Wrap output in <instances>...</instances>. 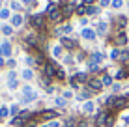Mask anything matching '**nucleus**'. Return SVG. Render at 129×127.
I'll return each instance as SVG.
<instances>
[{
	"mask_svg": "<svg viewBox=\"0 0 129 127\" xmlns=\"http://www.w3.org/2000/svg\"><path fill=\"white\" fill-rule=\"evenodd\" d=\"M34 116L32 110H21L19 116L11 118V127H24L26 123H28V120Z\"/></svg>",
	"mask_w": 129,
	"mask_h": 127,
	"instance_id": "nucleus-1",
	"label": "nucleus"
},
{
	"mask_svg": "<svg viewBox=\"0 0 129 127\" xmlns=\"http://www.w3.org/2000/svg\"><path fill=\"white\" fill-rule=\"evenodd\" d=\"M56 67H60L58 62H54V60H49V62L41 67V75L47 77V78H51V80H54V78H56Z\"/></svg>",
	"mask_w": 129,
	"mask_h": 127,
	"instance_id": "nucleus-2",
	"label": "nucleus"
},
{
	"mask_svg": "<svg viewBox=\"0 0 129 127\" xmlns=\"http://www.w3.org/2000/svg\"><path fill=\"white\" fill-rule=\"evenodd\" d=\"M58 43L62 45V49H66V51H69V52H73V51L79 49V43L75 41L73 37H68V36H62Z\"/></svg>",
	"mask_w": 129,
	"mask_h": 127,
	"instance_id": "nucleus-3",
	"label": "nucleus"
},
{
	"mask_svg": "<svg viewBox=\"0 0 129 127\" xmlns=\"http://www.w3.org/2000/svg\"><path fill=\"white\" fill-rule=\"evenodd\" d=\"M77 4H79L77 0H69L68 4H64V6L60 8V10H62V15H64V19H66V21H68L69 17L75 13V8H77Z\"/></svg>",
	"mask_w": 129,
	"mask_h": 127,
	"instance_id": "nucleus-4",
	"label": "nucleus"
},
{
	"mask_svg": "<svg viewBox=\"0 0 129 127\" xmlns=\"http://www.w3.org/2000/svg\"><path fill=\"white\" fill-rule=\"evenodd\" d=\"M127 107H129V97L127 95H116L112 110H123V108H127Z\"/></svg>",
	"mask_w": 129,
	"mask_h": 127,
	"instance_id": "nucleus-5",
	"label": "nucleus"
},
{
	"mask_svg": "<svg viewBox=\"0 0 129 127\" xmlns=\"http://www.w3.org/2000/svg\"><path fill=\"white\" fill-rule=\"evenodd\" d=\"M86 88H88V90H92L94 94H97V92L103 90V82H101V78H97V77H90V80H88Z\"/></svg>",
	"mask_w": 129,
	"mask_h": 127,
	"instance_id": "nucleus-6",
	"label": "nucleus"
},
{
	"mask_svg": "<svg viewBox=\"0 0 129 127\" xmlns=\"http://www.w3.org/2000/svg\"><path fill=\"white\" fill-rule=\"evenodd\" d=\"M39 116H41V121H52L58 118V110H52V108H43L39 110Z\"/></svg>",
	"mask_w": 129,
	"mask_h": 127,
	"instance_id": "nucleus-7",
	"label": "nucleus"
},
{
	"mask_svg": "<svg viewBox=\"0 0 129 127\" xmlns=\"http://www.w3.org/2000/svg\"><path fill=\"white\" fill-rule=\"evenodd\" d=\"M107 116H109V110H97V114L94 118V125L95 127H105V121H107Z\"/></svg>",
	"mask_w": 129,
	"mask_h": 127,
	"instance_id": "nucleus-8",
	"label": "nucleus"
},
{
	"mask_svg": "<svg viewBox=\"0 0 129 127\" xmlns=\"http://www.w3.org/2000/svg\"><path fill=\"white\" fill-rule=\"evenodd\" d=\"M47 21H51V23H54V24H60L62 21H66V19H64V15H62V10L58 8V10L51 11V13L47 15Z\"/></svg>",
	"mask_w": 129,
	"mask_h": 127,
	"instance_id": "nucleus-9",
	"label": "nucleus"
},
{
	"mask_svg": "<svg viewBox=\"0 0 129 127\" xmlns=\"http://www.w3.org/2000/svg\"><path fill=\"white\" fill-rule=\"evenodd\" d=\"M36 99H38V94H36L30 86H24L23 88V101L28 103V101H36Z\"/></svg>",
	"mask_w": 129,
	"mask_h": 127,
	"instance_id": "nucleus-10",
	"label": "nucleus"
},
{
	"mask_svg": "<svg viewBox=\"0 0 129 127\" xmlns=\"http://www.w3.org/2000/svg\"><path fill=\"white\" fill-rule=\"evenodd\" d=\"M114 43H116V47H123L127 43V34L123 32V30H116V37H114Z\"/></svg>",
	"mask_w": 129,
	"mask_h": 127,
	"instance_id": "nucleus-11",
	"label": "nucleus"
},
{
	"mask_svg": "<svg viewBox=\"0 0 129 127\" xmlns=\"http://www.w3.org/2000/svg\"><path fill=\"white\" fill-rule=\"evenodd\" d=\"M75 78H77V82H79V84H84V86H86L88 84V80H90V77H88V73H84V71H79V73H75V75H73Z\"/></svg>",
	"mask_w": 129,
	"mask_h": 127,
	"instance_id": "nucleus-12",
	"label": "nucleus"
},
{
	"mask_svg": "<svg viewBox=\"0 0 129 127\" xmlns=\"http://www.w3.org/2000/svg\"><path fill=\"white\" fill-rule=\"evenodd\" d=\"M127 24V17L125 15H118L116 19H114V26H116V30H123Z\"/></svg>",
	"mask_w": 129,
	"mask_h": 127,
	"instance_id": "nucleus-13",
	"label": "nucleus"
},
{
	"mask_svg": "<svg viewBox=\"0 0 129 127\" xmlns=\"http://www.w3.org/2000/svg\"><path fill=\"white\" fill-rule=\"evenodd\" d=\"M81 36H82L84 39H88V41H94V39L97 37V36H95V32H94V30H92V28H82Z\"/></svg>",
	"mask_w": 129,
	"mask_h": 127,
	"instance_id": "nucleus-14",
	"label": "nucleus"
},
{
	"mask_svg": "<svg viewBox=\"0 0 129 127\" xmlns=\"http://www.w3.org/2000/svg\"><path fill=\"white\" fill-rule=\"evenodd\" d=\"M77 123H79V118L77 116H68V118H66V121L62 123V127H77Z\"/></svg>",
	"mask_w": 129,
	"mask_h": 127,
	"instance_id": "nucleus-15",
	"label": "nucleus"
},
{
	"mask_svg": "<svg viewBox=\"0 0 129 127\" xmlns=\"http://www.w3.org/2000/svg\"><path fill=\"white\" fill-rule=\"evenodd\" d=\"M103 58H105V52H94V54L90 56V60H88V62H92V64H97V65H99L101 62H103Z\"/></svg>",
	"mask_w": 129,
	"mask_h": 127,
	"instance_id": "nucleus-16",
	"label": "nucleus"
},
{
	"mask_svg": "<svg viewBox=\"0 0 129 127\" xmlns=\"http://www.w3.org/2000/svg\"><path fill=\"white\" fill-rule=\"evenodd\" d=\"M0 56H4V58H10V56H11V45L8 41L0 47Z\"/></svg>",
	"mask_w": 129,
	"mask_h": 127,
	"instance_id": "nucleus-17",
	"label": "nucleus"
},
{
	"mask_svg": "<svg viewBox=\"0 0 129 127\" xmlns=\"http://www.w3.org/2000/svg\"><path fill=\"white\" fill-rule=\"evenodd\" d=\"M23 23H24V17L19 15V13H15V15L11 17V26H13V28H19Z\"/></svg>",
	"mask_w": 129,
	"mask_h": 127,
	"instance_id": "nucleus-18",
	"label": "nucleus"
},
{
	"mask_svg": "<svg viewBox=\"0 0 129 127\" xmlns=\"http://www.w3.org/2000/svg\"><path fill=\"white\" fill-rule=\"evenodd\" d=\"M127 75H129V69H127V67H120L118 71H116V75H114V78L123 80V78H127Z\"/></svg>",
	"mask_w": 129,
	"mask_h": 127,
	"instance_id": "nucleus-19",
	"label": "nucleus"
},
{
	"mask_svg": "<svg viewBox=\"0 0 129 127\" xmlns=\"http://www.w3.org/2000/svg\"><path fill=\"white\" fill-rule=\"evenodd\" d=\"M82 110L86 112V114H92V112L95 110V103H94V101H84V105H82Z\"/></svg>",
	"mask_w": 129,
	"mask_h": 127,
	"instance_id": "nucleus-20",
	"label": "nucleus"
},
{
	"mask_svg": "<svg viewBox=\"0 0 129 127\" xmlns=\"http://www.w3.org/2000/svg\"><path fill=\"white\" fill-rule=\"evenodd\" d=\"M86 10H88V8L84 6L82 2H79V4H77V8H75V15H79V17H84V15H86Z\"/></svg>",
	"mask_w": 129,
	"mask_h": 127,
	"instance_id": "nucleus-21",
	"label": "nucleus"
},
{
	"mask_svg": "<svg viewBox=\"0 0 129 127\" xmlns=\"http://www.w3.org/2000/svg\"><path fill=\"white\" fill-rule=\"evenodd\" d=\"M105 34H107V23H99V24H97V30H95V36L103 37Z\"/></svg>",
	"mask_w": 129,
	"mask_h": 127,
	"instance_id": "nucleus-22",
	"label": "nucleus"
},
{
	"mask_svg": "<svg viewBox=\"0 0 129 127\" xmlns=\"http://www.w3.org/2000/svg\"><path fill=\"white\" fill-rule=\"evenodd\" d=\"M8 77H10L8 78V86H10V88H17V75H15V71H11Z\"/></svg>",
	"mask_w": 129,
	"mask_h": 127,
	"instance_id": "nucleus-23",
	"label": "nucleus"
},
{
	"mask_svg": "<svg viewBox=\"0 0 129 127\" xmlns=\"http://www.w3.org/2000/svg\"><path fill=\"white\" fill-rule=\"evenodd\" d=\"M101 82H103V88H105V86H112V84H114V77H110V75H103Z\"/></svg>",
	"mask_w": 129,
	"mask_h": 127,
	"instance_id": "nucleus-24",
	"label": "nucleus"
},
{
	"mask_svg": "<svg viewBox=\"0 0 129 127\" xmlns=\"http://www.w3.org/2000/svg\"><path fill=\"white\" fill-rule=\"evenodd\" d=\"M21 77H23L24 80H32V78H34V71H32V69H28V67H26L24 71L21 73Z\"/></svg>",
	"mask_w": 129,
	"mask_h": 127,
	"instance_id": "nucleus-25",
	"label": "nucleus"
},
{
	"mask_svg": "<svg viewBox=\"0 0 129 127\" xmlns=\"http://www.w3.org/2000/svg\"><path fill=\"white\" fill-rule=\"evenodd\" d=\"M21 114V108H19V105H11V107H10V116L11 118H15V116H19Z\"/></svg>",
	"mask_w": 129,
	"mask_h": 127,
	"instance_id": "nucleus-26",
	"label": "nucleus"
},
{
	"mask_svg": "<svg viewBox=\"0 0 129 127\" xmlns=\"http://www.w3.org/2000/svg\"><path fill=\"white\" fill-rule=\"evenodd\" d=\"M2 34L4 36H13V26L11 24H4L2 26Z\"/></svg>",
	"mask_w": 129,
	"mask_h": 127,
	"instance_id": "nucleus-27",
	"label": "nucleus"
},
{
	"mask_svg": "<svg viewBox=\"0 0 129 127\" xmlns=\"http://www.w3.org/2000/svg\"><path fill=\"white\" fill-rule=\"evenodd\" d=\"M54 103H56V107H58V108L68 107V99H64V97H56V99H54Z\"/></svg>",
	"mask_w": 129,
	"mask_h": 127,
	"instance_id": "nucleus-28",
	"label": "nucleus"
},
{
	"mask_svg": "<svg viewBox=\"0 0 129 127\" xmlns=\"http://www.w3.org/2000/svg\"><path fill=\"white\" fill-rule=\"evenodd\" d=\"M52 56H54V58H60V56H62V45H60V43L52 47Z\"/></svg>",
	"mask_w": 129,
	"mask_h": 127,
	"instance_id": "nucleus-29",
	"label": "nucleus"
},
{
	"mask_svg": "<svg viewBox=\"0 0 129 127\" xmlns=\"http://www.w3.org/2000/svg\"><path fill=\"white\" fill-rule=\"evenodd\" d=\"M68 82H69V86H71V88H73V90H79V88H81V84H79V82H77V78H75L73 75L69 77V80H68Z\"/></svg>",
	"mask_w": 129,
	"mask_h": 127,
	"instance_id": "nucleus-30",
	"label": "nucleus"
},
{
	"mask_svg": "<svg viewBox=\"0 0 129 127\" xmlns=\"http://www.w3.org/2000/svg\"><path fill=\"white\" fill-rule=\"evenodd\" d=\"M88 10H86V15H97L99 13V8L97 6H86Z\"/></svg>",
	"mask_w": 129,
	"mask_h": 127,
	"instance_id": "nucleus-31",
	"label": "nucleus"
},
{
	"mask_svg": "<svg viewBox=\"0 0 129 127\" xmlns=\"http://www.w3.org/2000/svg\"><path fill=\"white\" fill-rule=\"evenodd\" d=\"M66 78V71L62 67H56V80H64Z\"/></svg>",
	"mask_w": 129,
	"mask_h": 127,
	"instance_id": "nucleus-32",
	"label": "nucleus"
},
{
	"mask_svg": "<svg viewBox=\"0 0 129 127\" xmlns=\"http://www.w3.org/2000/svg\"><path fill=\"white\" fill-rule=\"evenodd\" d=\"M86 64H88V71H90V73H97L101 69L97 64H92V62H86Z\"/></svg>",
	"mask_w": 129,
	"mask_h": 127,
	"instance_id": "nucleus-33",
	"label": "nucleus"
},
{
	"mask_svg": "<svg viewBox=\"0 0 129 127\" xmlns=\"http://www.w3.org/2000/svg\"><path fill=\"white\" fill-rule=\"evenodd\" d=\"M112 125H114V114H112V112H109L107 121H105V127H112Z\"/></svg>",
	"mask_w": 129,
	"mask_h": 127,
	"instance_id": "nucleus-34",
	"label": "nucleus"
},
{
	"mask_svg": "<svg viewBox=\"0 0 129 127\" xmlns=\"http://www.w3.org/2000/svg\"><path fill=\"white\" fill-rule=\"evenodd\" d=\"M24 64L26 65H30V67H34V65H38V64H36V58H34V56H26V58H24Z\"/></svg>",
	"mask_w": 129,
	"mask_h": 127,
	"instance_id": "nucleus-35",
	"label": "nucleus"
},
{
	"mask_svg": "<svg viewBox=\"0 0 129 127\" xmlns=\"http://www.w3.org/2000/svg\"><path fill=\"white\" fill-rule=\"evenodd\" d=\"M10 116V108L8 107H0V120H4V118Z\"/></svg>",
	"mask_w": 129,
	"mask_h": 127,
	"instance_id": "nucleus-36",
	"label": "nucleus"
},
{
	"mask_svg": "<svg viewBox=\"0 0 129 127\" xmlns=\"http://www.w3.org/2000/svg\"><path fill=\"white\" fill-rule=\"evenodd\" d=\"M39 84H41L43 88H49V86H51V78H47V77L41 75V78H39Z\"/></svg>",
	"mask_w": 129,
	"mask_h": 127,
	"instance_id": "nucleus-37",
	"label": "nucleus"
},
{
	"mask_svg": "<svg viewBox=\"0 0 129 127\" xmlns=\"http://www.w3.org/2000/svg\"><path fill=\"white\" fill-rule=\"evenodd\" d=\"M0 19H2V21L10 19V10H6V8H2V10H0Z\"/></svg>",
	"mask_w": 129,
	"mask_h": 127,
	"instance_id": "nucleus-38",
	"label": "nucleus"
},
{
	"mask_svg": "<svg viewBox=\"0 0 129 127\" xmlns=\"http://www.w3.org/2000/svg\"><path fill=\"white\" fill-rule=\"evenodd\" d=\"M10 8H11L13 11H21V10H23V6H21L19 2H15V0H13V2H10Z\"/></svg>",
	"mask_w": 129,
	"mask_h": 127,
	"instance_id": "nucleus-39",
	"label": "nucleus"
},
{
	"mask_svg": "<svg viewBox=\"0 0 129 127\" xmlns=\"http://www.w3.org/2000/svg\"><path fill=\"white\" fill-rule=\"evenodd\" d=\"M58 28H60L62 34H69L71 30H73V26H71V24H64V26H58Z\"/></svg>",
	"mask_w": 129,
	"mask_h": 127,
	"instance_id": "nucleus-40",
	"label": "nucleus"
},
{
	"mask_svg": "<svg viewBox=\"0 0 129 127\" xmlns=\"http://www.w3.org/2000/svg\"><path fill=\"white\" fill-rule=\"evenodd\" d=\"M120 54H122V51H120V49H112V52H110V60H118Z\"/></svg>",
	"mask_w": 129,
	"mask_h": 127,
	"instance_id": "nucleus-41",
	"label": "nucleus"
},
{
	"mask_svg": "<svg viewBox=\"0 0 129 127\" xmlns=\"http://www.w3.org/2000/svg\"><path fill=\"white\" fill-rule=\"evenodd\" d=\"M6 65L11 69V71H15V65H17V62H15L13 58H8V60H6Z\"/></svg>",
	"mask_w": 129,
	"mask_h": 127,
	"instance_id": "nucleus-42",
	"label": "nucleus"
},
{
	"mask_svg": "<svg viewBox=\"0 0 129 127\" xmlns=\"http://www.w3.org/2000/svg\"><path fill=\"white\" fill-rule=\"evenodd\" d=\"M64 64H77V62H75V58H73V54H66L64 56Z\"/></svg>",
	"mask_w": 129,
	"mask_h": 127,
	"instance_id": "nucleus-43",
	"label": "nucleus"
},
{
	"mask_svg": "<svg viewBox=\"0 0 129 127\" xmlns=\"http://www.w3.org/2000/svg\"><path fill=\"white\" fill-rule=\"evenodd\" d=\"M110 6H112L114 10H120V8L123 6V0H112V2H110Z\"/></svg>",
	"mask_w": 129,
	"mask_h": 127,
	"instance_id": "nucleus-44",
	"label": "nucleus"
},
{
	"mask_svg": "<svg viewBox=\"0 0 129 127\" xmlns=\"http://www.w3.org/2000/svg\"><path fill=\"white\" fill-rule=\"evenodd\" d=\"M118 60H120V62H122V64H127V62H129V52H122Z\"/></svg>",
	"mask_w": 129,
	"mask_h": 127,
	"instance_id": "nucleus-45",
	"label": "nucleus"
},
{
	"mask_svg": "<svg viewBox=\"0 0 129 127\" xmlns=\"http://www.w3.org/2000/svg\"><path fill=\"white\" fill-rule=\"evenodd\" d=\"M77 127H90V121H88V120H79Z\"/></svg>",
	"mask_w": 129,
	"mask_h": 127,
	"instance_id": "nucleus-46",
	"label": "nucleus"
},
{
	"mask_svg": "<svg viewBox=\"0 0 129 127\" xmlns=\"http://www.w3.org/2000/svg\"><path fill=\"white\" fill-rule=\"evenodd\" d=\"M62 97H64V99H71V97H73V92H71V90H64V95H62Z\"/></svg>",
	"mask_w": 129,
	"mask_h": 127,
	"instance_id": "nucleus-47",
	"label": "nucleus"
},
{
	"mask_svg": "<svg viewBox=\"0 0 129 127\" xmlns=\"http://www.w3.org/2000/svg\"><path fill=\"white\" fill-rule=\"evenodd\" d=\"M110 2H112V0H99V6L101 8H107V6H110Z\"/></svg>",
	"mask_w": 129,
	"mask_h": 127,
	"instance_id": "nucleus-48",
	"label": "nucleus"
},
{
	"mask_svg": "<svg viewBox=\"0 0 129 127\" xmlns=\"http://www.w3.org/2000/svg\"><path fill=\"white\" fill-rule=\"evenodd\" d=\"M81 2L84 4V6H94V4L97 2V0H81Z\"/></svg>",
	"mask_w": 129,
	"mask_h": 127,
	"instance_id": "nucleus-49",
	"label": "nucleus"
},
{
	"mask_svg": "<svg viewBox=\"0 0 129 127\" xmlns=\"http://www.w3.org/2000/svg\"><path fill=\"white\" fill-rule=\"evenodd\" d=\"M49 127H60V121H56V120L49 121Z\"/></svg>",
	"mask_w": 129,
	"mask_h": 127,
	"instance_id": "nucleus-50",
	"label": "nucleus"
},
{
	"mask_svg": "<svg viewBox=\"0 0 129 127\" xmlns=\"http://www.w3.org/2000/svg\"><path fill=\"white\" fill-rule=\"evenodd\" d=\"M45 92H47V94H54V92H56V88H54V86H49V88H45Z\"/></svg>",
	"mask_w": 129,
	"mask_h": 127,
	"instance_id": "nucleus-51",
	"label": "nucleus"
},
{
	"mask_svg": "<svg viewBox=\"0 0 129 127\" xmlns=\"http://www.w3.org/2000/svg\"><path fill=\"white\" fill-rule=\"evenodd\" d=\"M120 88H122V86H120V84H112V92H116V94L120 92Z\"/></svg>",
	"mask_w": 129,
	"mask_h": 127,
	"instance_id": "nucleus-52",
	"label": "nucleus"
},
{
	"mask_svg": "<svg viewBox=\"0 0 129 127\" xmlns=\"http://www.w3.org/2000/svg\"><path fill=\"white\" fill-rule=\"evenodd\" d=\"M6 65V60H4V56H0V67H4Z\"/></svg>",
	"mask_w": 129,
	"mask_h": 127,
	"instance_id": "nucleus-53",
	"label": "nucleus"
},
{
	"mask_svg": "<svg viewBox=\"0 0 129 127\" xmlns=\"http://www.w3.org/2000/svg\"><path fill=\"white\" fill-rule=\"evenodd\" d=\"M39 127H49V125H47V123H45V125H39Z\"/></svg>",
	"mask_w": 129,
	"mask_h": 127,
	"instance_id": "nucleus-54",
	"label": "nucleus"
},
{
	"mask_svg": "<svg viewBox=\"0 0 129 127\" xmlns=\"http://www.w3.org/2000/svg\"><path fill=\"white\" fill-rule=\"evenodd\" d=\"M127 8H129V2H127Z\"/></svg>",
	"mask_w": 129,
	"mask_h": 127,
	"instance_id": "nucleus-55",
	"label": "nucleus"
},
{
	"mask_svg": "<svg viewBox=\"0 0 129 127\" xmlns=\"http://www.w3.org/2000/svg\"><path fill=\"white\" fill-rule=\"evenodd\" d=\"M0 107H2V105H0Z\"/></svg>",
	"mask_w": 129,
	"mask_h": 127,
	"instance_id": "nucleus-56",
	"label": "nucleus"
},
{
	"mask_svg": "<svg viewBox=\"0 0 129 127\" xmlns=\"http://www.w3.org/2000/svg\"><path fill=\"white\" fill-rule=\"evenodd\" d=\"M0 2H2V0H0Z\"/></svg>",
	"mask_w": 129,
	"mask_h": 127,
	"instance_id": "nucleus-57",
	"label": "nucleus"
}]
</instances>
